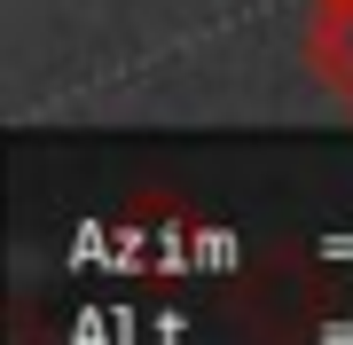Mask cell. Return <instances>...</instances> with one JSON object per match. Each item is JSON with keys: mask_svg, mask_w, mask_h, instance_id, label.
Wrapping results in <instances>:
<instances>
[{"mask_svg": "<svg viewBox=\"0 0 353 345\" xmlns=\"http://www.w3.org/2000/svg\"><path fill=\"white\" fill-rule=\"evenodd\" d=\"M306 63H314V79H322V87L353 110V0H314Z\"/></svg>", "mask_w": 353, "mask_h": 345, "instance_id": "obj_1", "label": "cell"}]
</instances>
